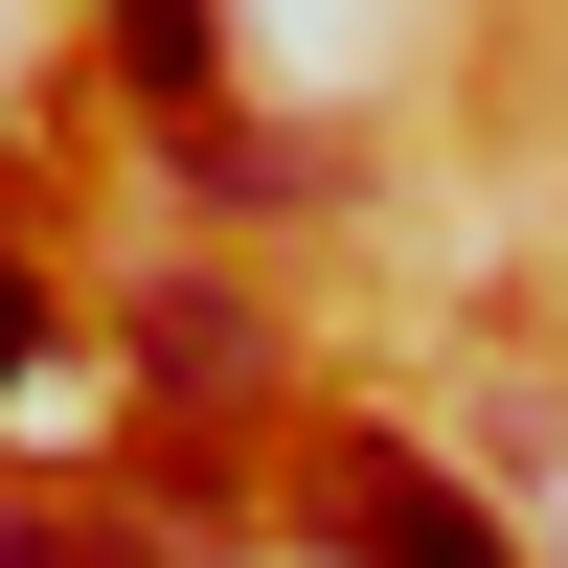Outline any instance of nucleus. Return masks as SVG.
Masks as SVG:
<instances>
[{
    "label": "nucleus",
    "instance_id": "2",
    "mask_svg": "<svg viewBox=\"0 0 568 568\" xmlns=\"http://www.w3.org/2000/svg\"><path fill=\"white\" fill-rule=\"evenodd\" d=\"M114 69L160 91V114H205V69H227V0H114Z\"/></svg>",
    "mask_w": 568,
    "mask_h": 568
},
{
    "label": "nucleus",
    "instance_id": "5",
    "mask_svg": "<svg viewBox=\"0 0 568 568\" xmlns=\"http://www.w3.org/2000/svg\"><path fill=\"white\" fill-rule=\"evenodd\" d=\"M23 364H45V296H23V273H0V387H23Z\"/></svg>",
    "mask_w": 568,
    "mask_h": 568
},
{
    "label": "nucleus",
    "instance_id": "1",
    "mask_svg": "<svg viewBox=\"0 0 568 568\" xmlns=\"http://www.w3.org/2000/svg\"><path fill=\"white\" fill-rule=\"evenodd\" d=\"M318 524H342L364 568H524V546L478 524V500L433 478V455H387V433H342V455H318Z\"/></svg>",
    "mask_w": 568,
    "mask_h": 568
},
{
    "label": "nucleus",
    "instance_id": "4",
    "mask_svg": "<svg viewBox=\"0 0 568 568\" xmlns=\"http://www.w3.org/2000/svg\"><path fill=\"white\" fill-rule=\"evenodd\" d=\"M160 387L227 409V387H251V318H227V296H160Z\"/></svg>",
    "mask_w": 568,
    "mask_h": 568
},
{
    "label": "nucleus",
    "instance_id": "3",
    "mask_svg": "<svg viewBox=\"0 0 568 568\" xmlns=\"http://www.w3.org/2000/svg\"><path fill=\"white\" fill-rule=\"evenodd\" d=\"M0 568H160V524H114V500H0Z\"/></svg>",
    "mask_w": 568,
    "mask_h": 568
}]
</instances>
